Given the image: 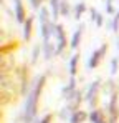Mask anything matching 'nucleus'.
<instances>
[{
  "label": "nucleus",
  "instance_id": "f257e3e1",
  "mask_svg": "<svg viewBox=\"0 0 119 123\" xmlns=\"http://www.w3.org/2000/svg\"><path fill=\"white\" fill-rule=\"evenodd\" d=\"M10 77H12L13 85L18 90L20 97H28V93L32 90L30 88V68H28V65H18L10 73Z\"/></svg>",
  "mask_w": 119,
  "mask_h": 123
},
{
  "label": "nucleus",
  "instance_id": "f03ea898",
  "mask_svg": "<svg viewBox=\"0 0 119 123\" xmlns=\"http://www.w3.org/2000/svg\"><path fill=\"white\" fill-rule=\"evenodd\" d=\"M103 86V82L101 78H96L94 82L89 83L88 90H86V97H84V102H88V105L94 110L96 108V100H98V95H99V90Z\"/></svg>",
  "mask_w": 119,
  "mask_h": 123
},
{
  "label": "nucleus",
  "instance_id": "7ed1b4c3",
  "mask_svg": "<svg viewBox=\"0 0 119 123\" xmlns=\"http://www.w3.org/2000/svg\"><path fill=\"white\" fill-rule=\"evenodd\" d=\"M106 52H108V43H103L99 48H96L93 53H91V57L88 58L86 62V67L89 68V70H94V68H98L101 60L104 58V55H106Z\"/></svg>",
  "mask_w": 119,
  "mask_h": 123
},
{
  "label": "nucleus",
  "instance_id": "20e7f679",
  "mask_svg": "<svg viewBox=\"0 0 119 123\" xmlns=\"http://www.w3.org/2000/svg\"><path fill=\"white\" fill-rule=\"evenodd\" d=\"M15 68H17V65H15V57H13L12 53L2 55V60H0V72H2V75H10Z\"/></svg>",
  "mask_w": 119,
  "mask_h": 123
},
{
  "label": "nucleus",
  "instance_id": "39448f33",
  "mask_svg": "<svg viewBox=\"0 0 119 123\" xmlns=\"http://www.w3.org/2000/svg\"><path fill=\"white\" fill-rule=\"evenodd\" d=\"M83 102H84L83 92L78 88V90L75 92V95H73V97L66 102V108H68L71 113H75V111H78V110H79V106H81V103H83Z\"/></svg>",
  "mask_w": 119,
  "mask_h": 123
},
{
  "label": "nucleus",
  "instance_id": "423d86ee",
  "mask_svg": "<svg viewBox=\"0 0 119 123\" xmlns=\"http://www.w3.org/2000/svg\"><path fill=\"white\" fill-rule=\"evenodd\" d=\"M13 12H15V22L23 25L27 22V13H25V5H23V0H13Z\"/></svg>",
  "mask_w": 119,
  "mask_h": 123
},
{
  "label": "nucleus",
  "instance_id": "0eeeda50",
  "mask_svg": "<svg viewBox=\"0 0 119 123\" xmlns=\"http://www.w3.org/2000/svg\"><path fill=\"white\" fill-rule=\"evenodd\" d=\"M76 90H78V86H76V78H75V77H71V78H70V82H68V85L61 90V95H63V98L68 102V100L75 95V92H76Z\"/></svg>",
  "mask_w": 119,
  "mask_h": 123
},
{
  "label": "nucleus",
  "instance_id": "6e6552de",
  "mask_svg": "<svg viewBox=\"0 0 119 123\" xmlns=\"http://www.w3.org/2000/svg\"><path fill=\"white\" fill-rule=\"evenodd\" d=\"M83 30H84V25H79L78 28L75 30V33H73V37H71V40H70V48L76 50V48L79 47L81 38H83Z\"/></svg>",
  "mask_w": 119,
  "mask_h": 123
},
{
  "label": "nucleus",
  "instance_id": "1a4fd4ad",
  "mask_svg": "<svg viewBox=\"0 0 119 123\" xmlns=\"http://www.w3.org/2000/svg\"><path fill=\"white\" fill-rule=\"evenodd\" d=\"M41 48H43V57H45V60H51V58L56 55V47L51 45V42H43Z\"/></svg>",
  "mask_w": 119,
  "mask_h": 123
},
{
  "label": "nucleus",
  "instance_id": "9d476101",
  "mask_svg": "<svg viewBox=\"0 0 119 123\" xmlns=\"http://www.w3.org/2000/svg\"><path fill=\"white\" fill-rule=\"evenodd\" d=\"M33 17H28L27 22L23 23V42H30L32 33H33Z\"/></svg>",
  "mask_w": 119,
  "mask_h": 123
},
{
  "label": "nucleus",
  "instance_id": "9b49d317",
  "mask_svg": "<svg viewBox=\"0 0 119 123\" xmlns=\"http://www.w3.org/2000/svg\"><path fill=\"white\" fill-rule=\"evenodd\" d=\"M86 120H89V113L84 110H78V111L71 113V117H70V123H84Z\"/></svg>",
  "mask_w": 119,
  "mask_h": 123
},
{
  "label": "nucleus",
  "instance_id": "f8f14e48",
  "mask_svg": "<svg viewBox=\"0 0 119 123\" xmlns=\"http://www.w3.org/2000/svg\"><path fill=\"white\" fill-rule=\"evenodd\" d=\"M103 118H108V113H104L101 108H94L89 111V122L91 123H99Z\"/></svg>",
  "mask_w": 119,
  "mask_h": 123
},
{
  "label": "nucleus",
  "instance_id": "ddd939ff",
  "mask_svg": "<svg viewBox=\"0 0 119 123\" xmlns=\"http://www.w3.org/2000/svg\"><path fill=\"white\" fill-rule=\"evenodd\" d=\"M17 47H18V42L17 40L8 42V43H2V47H0V55H8V53H12L13 50H17Z\"/></svg>",
  "mask_w": 119,
  "mask_h": 123
},
{
  "label": "nucleus",
  "instance_id": "4468645a",
  "mask_svg": "<svg viewBox=\"0 0 119 123\" xmlns=\"http://www.w3.org/2000/svg\"><path fill=\"white\" fill-rule=\"evenodd\" d=\"M60 3L61 0H50V12H51V20H58L60 18Z\"/></svg>",
  "mask_w": 119,
  "mask_h": 123
},
{
  "label": "nucleus",
  "instance_id": "2eb2a0df",
  "mask_svg": "<svg viewBox=\"0 0 119 123\" xmlns=\"http://www.w3.org/2000/svg\"><path fill=\"white\" fill-rule=\"evenodd\" d=\"M88 10V5L84 3V2H79L76 3L75 7H73V13H75V20H81V17H83V13Z\"/></svg>",
  "mask_w": 119,
  "mask_h": 123
},
{
  "label": "nucleus",
  "instance_id": "dca6fc26",
  "mask_svg": "<svg viewBox=\"0 0 119 123\" xmlns=\"http://www.w3.org/2000/svg\"><path fill=\"white\" fill-rule=\"evenodd\" d=\"M78 62H79V53L76 52L70 58V77H76V73H78Z\"/></svg>",
  "mask_w": 119,
  "mask_h": 123
},
{
  "label": "nucleus",
  "instance_id": "f3484780",
  "mask_svg": "<svg viewBox=\"0 0 119 123\" xmlns=\"http://www.w3.org/2000/svg\"><path fill=\"white\" fill-rule=\"evenodd\" d=\"M38 20H40V25L41 23H46V22H50V10H48V7H41L38 12Z\"/></svg>",
  "mask_w": 119,
  "mask_h": 123
},
{
  "label": "nucleus",
  "instance_id": "a211bd4d",
  "mask_svg": "<svg viewBox=\"0 0 119 123\" xmlns=\"http://www.w3.org/2000/svg\"><path fill=\"white\" fill-rule=\"evenodd\" d=\"M70 13H71V7H70L68 0H61V3H60V15L61 17H70Z\"/></svg>",
  "mask_w": 119,
  "mask_h": 123
},
{
  "label": "nucleus",
  "instance_id": "6ab92c4d",
  "mask_svg": "<svg viewBox=\"0 0 119 123\" xmlns=\"http://www.w3.org/2000/svg\"><path fill=\"white\" fill-rule=\"evenodd\" d=\"M41 47L40 45H35L33 47V50H32V63H37L38 62V57H40V53H41Z\"/></svg>",
  "mask_w": 119,
  "mask_h": 123
},
{
  "label": "nucleus",
  "instance_id": "aec40b11",
  "mask_svg": "<svg viewBox=\"0 0 119 123\" xmlns=\"http://www.w3.org/2000/svg\"><path fill=\"white\" fill-rule=\"evenodd\" d=\"M119 70V57H114L113 60H111V75L114 77L116 73H118Z\"/></svg>",
  "mask_w": 119,
  "mask_h": 123
},
{
  "label": "nucleus",
  "instance_id": "412c9836",
  "mask_svg": "<svg viewBox=\"0 0 119 123\" xmlns=\"http://www.w3.org/2000/svg\"><path fill=\"white\" fill-rule=\"evenodd\" d=\"M45 2H50V0H30V7H32L33 10H40Z\"/></svg>",
  "mask_w": 119,
  "mask_h": 123
},
{
  "label": "nucleus",
  "instance_id": "4be33fe9",
  "mask_svg": "<svg viewBox=\"0 0 119 123\" xmlns=\"http://www.w3.org/2000/svg\"><path fill=\"white\" fill-rule=\"evenodd\" d=\"M106 12H108V13H111V15L116 12V10H114V7H113V0H106ZM114 15H116V13H114Z\"/></svg>",
  "mask_w": 119,
  "mask_h": 123
},
{
  "label": "nucleus",
  "instance_id": "5701e85b",
  "mask_svg": "<svg viewBox=\"0 0 119 123\" xmlns=\"http://www.w3.org/2000/svg\"><path fill=\"white\" fill-rule=\"evenodd\" d=\"M51 120H53V115H51V113H48V115H45L43 118H40L38 123H51Z\"/></svg>",
  "mask_w": 119,
  "mask_h": 123
},
{
  "label": "nucleus",
  "instance_id": "b1692460",
  "mask_svg": "<svg viewBox=\"0 0 119 123\" xmlns=\"http://www.w3.org/2000/svg\"><path fill=\"white\" fill-rule=\"evenodd\" d=\"M98 15H99V12L96 10V8H89V17H91V20H94V22H96Z\"/></svg>",
  "mask_w": 119,
  "mask_h": 123
},
{
  "label": "nucleus",
  "instance_id": "393cba45",
  "mask_svg": "<svg viewBox=\"0 0 119 123\" xmlns=\"http://www.w3.org/2000/svg\"><path fill=\"white\" fill-rule=\"evenodd\" d=\"M96 25H98V27H103V25H104V17H103L101 13H99L98 18H96Z\"/></svg>",
  "mask_w": 119,
  "mask_h": 123
},
{
  "label": "nucleus",
  "instance_id": "a878e982",
  "mask_svg": "<svg viewBox=\"0 0 119 123\" xmlns=\"http://www.w3.org/2000/svg\"><path fill=\"white\" fill-rule=\"evenodd\" d=\"M99 123H109V120H108V118H103V120H101Z\"/></svg>",
  "mask_w": 119,
  "mask_h": 123
},
{
  "label": "nucleus",
  "instance_id": "bb28decb",
  "mask_svg": "<svg viewBox=\"0 0 119 123\" xmlns=\"http://www.w3.org/2000/svg\"><path fill=\"white\" fill-rule=\"evenodd\" d=\"M116 45H118V52H119V35H118V42H116Z\"/></svg>",
  "mask_w": 119,
  "mask_h": 123
},
{
  "label": "nucleus",
  "instance_id": "cd10ccee",
  "mask_svg": "<svg viewBox=\"0 0 119 123\" xmlns=\"http://www.w3.org/2000/svg\"><path fill=\"white\" fill-rule=\"evenodd\" d=\"M114 17H116V18H119V10L116 12V15H114Z\"/></svg>",
  "mask_w": 119,
  "mask_h": 123
}]
</instances>
